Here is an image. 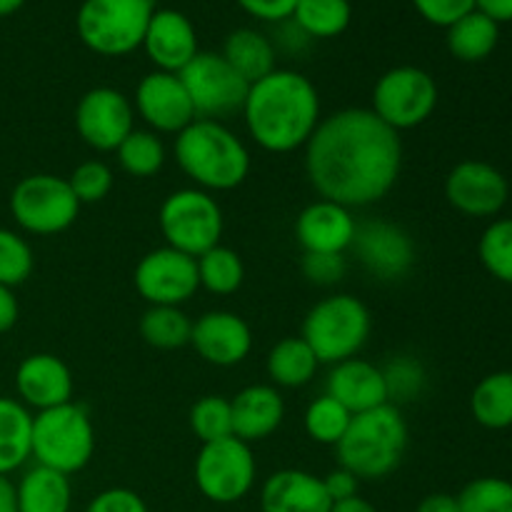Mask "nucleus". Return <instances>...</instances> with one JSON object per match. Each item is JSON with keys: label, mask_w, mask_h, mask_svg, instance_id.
Returning <instances> with one entry per match:
<instances>
[{"label": "nucleus", "mask_w": 512, "mask_h": 512, "mask_svg": "<svg viewBox=\"0 0 512 512\" xmlns=\"http://www.w3.org/2000/svg\"><path fill=\"white\" fill-rule=\"evenodd\" d=\"M305 175L323 200L368 208L395 188L403 168L400 133L370 108H343L320 120L305 145Z\"/></svg>", "instance_id": "obj_1"}, {"label": "nucleus", "mask_w": 512, "mask_h": 512, "mask_svg": "<svg viewBox=\"0 0 512 512\" xmlns=\"http://www.w3.org/2000/svg\"><path fill=\"white\" fill-rule=\"evenodd\" d=\"M240 115L253 143L275 155L305 148L323 120L313 80L288 68H275L250 83Z\"/></svg>", "instance_id": "obj_2"}, {"label": "nucleus", "mask_w": 512, "mask_h": 512, "mask_svg": "<svg viewBox=\"0 0 512 512\" xmlns=\"http://www.w3.org/2000/svg\"><path fill=\"white\" fill-rule=\"evenodd\" d=\"M175 163L193 180V188L205 193H228L248 180V145L223 120L195 118L175 135Z\"/></svg>", "instance_id": "obj_3"}, {"label": "nucleus", "mask_w": 512, "mask_h": 512, "mask_svg": "<svg viewBox=\"0 0 512 512\" xmlns=\"http://www.w3.org/2000/svg\"><path fill=\"white\" fill-rule=\"evenodd\" d=\"M408 450V423L398 405L388 403L353 415L343 440L335 445L340 468L355 478L383 480L400 468Z\"/></svg>", "instance_id": "obj_4"}, {"label": "nucleus", "mask_w": 512, "mask_h": 512, "mask_svg": "<svg viewBox=\"0 0 512 512\" xmlns=\"http://www.w3.org/2000/svg\"><path fill=\"white\" fill-rule=\"evenodd\" d=\"M373 333V315L368 305L348 293H335L318 300L303 320L300 338L310 345L320 365H338L358 358Z\"/></svg>", "instance_id": "obj_5"}, {"label": "nucleus", "mask_w": 512, "mask_h": 512, "mask_svg": "<svg viewBox=\"0 0 512 512\" xmlns=\"http://www.w3.org/2000/svg\"><path fill=\"white\" fill-rule=\"evenodd\" d=\"M95 455V425L80 403L58 405L33 415V460L35 465L75 475Z\"/></svg>", "instance_id": "obj_6"}, {"label": "nucleus", "mask_w": 512, "mask_h": 512, "mask_svg": "<svg viewBox=\"0 0 512 512\" xmlns=\"http://www.w3.org/2000/svg\"><path fill=\"white\" fill-rule=\"evenodd\" d=\"M153 13V0H83L75 13V30L95 55L123 58L143 45Z\"/></svg>", "instance_id": "obj_7"}, {"label": "nucleus", "mask_w": 512, "mask_h": 512, "mask_svg": "<svg viewBox=\"0 0 512 512\" xmlns=\"http://www.w3.org/2000/svg\"><path fill=\"white\" fill-rule=\"evenodd\" d=\"M158 225L168 248L180 250L190 258H200L210 248L220 245L225 218L213 193L200 188H180L173 190L160 205Z\"/></svg>", "instance_id": "obj_8"}, {"label": "nucleus", "mask_w": 512, "mask_h": 512, "mask_svg": "<svg viewBox=\"0 0 512 512\" xmlns=\"http://www.w3.org/2000/svg\"><path fill=\"white\" fill-rule=\"evenodd\" d=\"M440 90L433 75L418 65L385 70L373 88L370 110L395 133L428 123L438 108Z\"/></svg>", "instance_id": "obj_9"}, {"label": "nucleus", "mask_w": 512, "mask_h": 512, "mask_svg": "<svg viewBox=\"0 0 512 512\" xmlns=\"http://www.w3.org/2000/svg\"><path fill=\"white\" fill-rule=\"evenodd\" d=\"M80 200L75 198L68 178L35 173L20 180L10 193V215L20 230L30 235L65 233L78 220Z\"/></svg>", "instance_id": "obj_10"}, {"label": "nucleus", "mask_w": 512, "mask_h": 512, "mask_svg": "<svg viewBox=\"0 0 512 512\" xmlns=\"http://www.w3.org/2000/svg\"><path fill=\"white\" fill-rule=\"evenodd\" d=\"M193 478L200 495L215 505H233L248 498L258 478L253 448L240 438L215 440L200 448L193 465Z\"/></svg>", "instance_id": "obj_11"}, {"label": "nucleus", "mask_w": 512, "mask_h": 512, "mask_svg": "<svg viewBox=\"0 0 512 512\" xmlns=\"http://www.w3.org/2000/svg\"><path fill=\"white\" fill-rule=\"evenodd\" d=\"M178 75L190 95L195 118L223 120L243 110L250 88L248 80L240 78L220 53L200 50Z\"/></svg>", "instance_id": "obj_12"}, {"label": "nucleus", "mask_w": 512, "mask_h": 512, "mask_svg": "<svg viewBox=\"0 0 512 512\" xmlns=\"http://www.w3.org/2000/svg\"><path fill=\"white\" fill-rule=\"evenodd\" d=\"M75 130L88 148L115 153L135 130L133 100L120 90L100 85L90 88L75 105Z\"/></svg>", "instance_id": "obj_13"}, {"label": "nucleus", "mask_w": 512, "mask_h": 512, "mask_svg": "<svg viewBox=\"0 0 512 512\" xmlns=\"http://www.w3.org/2000/svg\"><path fill=\"white\" fill-rule=\"evenodd\" d=\"M133 285L148 305H183L200 290L195 258L180 250L155 248L135 265Z\"/></svg>", "instance_id": "obj_14"}, {"label": "nucleus", "mask_w": 512, "mask_h": 512, "mask_svg": "<svg viewBox=\"0 0 512 512\" xmlns=\"http://www.w3.org/2000/svg\"><path fill=\"white\" fill-rule=\"evenodd\" d=\"M445 200L465 218H498L510 200V180L485 160H463L445 178Z\"/></svg>", "instance_id": "obj_15"}, {"label": "nucleus", "mask_w": 512, "mask_h": 512, "mask_svg": "<svg viewBox=\"0 0 512 512\" xmlns=\"http://www.w3.org/2000/svg\"><path fill=\"white\" fill-rule=\"evenodd\" d=\"M358 263L378 280H400L415 265V243L410 233L388 220L358 223L353 248Z\"/></svg>", "instance_id": "obj_16"}, {"label": "nucleus", "mask_w": 512, "mask_h": 512, "mask_svg": "<svg viewBox=\"0 0 512 512\" xmlns=\"http://www.w3.org/2000/svg\"><path fill=\"white\" fill-rule=\"evenodd\" d=\"M133 110L148 125V130L158 135H178L195 120V108L180 75L163 73V70H153L140 78Z\"/></svg>", "instance_id": "obj_17"}, {"label": "nucleus", "mask_w": 512, "mask_h": 512, "mask_svg": "<svg viewBox=\"0 0 512 512\" xmlns=\"http://www.w3.org/2000/svg\"><path fill=\"white\" fill-rule=\"evenodd\" d=\"M190 345L208 365L235 368L253 350V330L238 313L210 310L193 320Z\"/></svg>", "instance_id": "obj_18"}, {"label": "nucleus", "mask_w": 512, "mask_h": 512, "mask_svg": "<svg viewBox=\"0 0 512 512\" xmlns=\"http://www.w3.org/2000/svg\"><path fill=\"white\" fill-rule=\"evenodd\" d=\"M355 230L358 220L353 210L333 200H313L295 218V240L303 253L345 255L353 248Z\"/></svg>", "instance_id": "obj_19"}, {"label": "nucleus", "mask_w": 512, "mask_h": 512, "mask_svg": "<svg viewBox=\"0 0 512 512\" xmlns=\"http://www.w3.org/2000/svg\"><path fill=\"white\" fill-rule=\"evenodd\" d=\"M75 380L68 365L53 353H33L15 370V393L28 410H50L73 400Z\"/></svg>", "instance_id": "obj_20"}, {"label": "nucleus", "mask_w": 512, "mask_h": 512, "mask_svg": "<svg viewBox=\"0 0 512 512\" xmlns=\"http://www.w3.org/2000/svg\"><path fill=\"white\" fill-rule=\"evenodd\" d=\"M140 48L145 50L155 70L175 75L200 53L193 20L173 8L155 10Z\"/></svg>", "instance_id": "obj_21"}, {"label": "nucleus", "mask_w": 512, "mask_h": 512, "mask_svg": "<svg viewBox=\"0 0 512 512\" xmlns=\"http://www.w3.org/2000/svg\"><path fill=\"white\" fill-rule=\"evenodd\" d=\"M325 393L338 400L350 415L368 413V410L390 403L383 368L363 358H350L338 365H330Z\"/></svg>", "instance_id": "obj_22"}, {"label": "nucleus", "mask_w": 512, "mask_h": 512, "mask_svg": "<svg viewBox=\"0 0 512 512\" xmlns=\"http://www.w3.org/2000/svg\"><path fill=\"white\" fill-rule=\"evenodd\" d=\"M330 508L333 500L325 493L323 478L308 470H278L260 488L263 512H330Z\"/></svg>", "instance_id": "obj_23"}, {"label": "nucleus", "mask_w": 512, "mask_h": 512, "mask_svg": "<svg viewBox=\"0 0 512 512\" xmlns=\"http://www.w3.org/2000/svg\"><path fill=\"white\" fill-rule=\"evenodd\" d=\"M233 435L253 445L278 433L285 420V400L275 385H248L233 400Z\"/></svg>", "instance_id": "obj_24"}, {"label": "nucleus", "mask_w": 512, "mask_h": 512, "mask_svg": "<svg viewBox=\"0 0 512 512\" xmlns=\"http://www.w3.org/2000/svg\"><path fill=\"white\" fill-rule=\"evenodd\" d=\"M20 512H70L73 485L68 475L58 470L33 465L15 483Z\"/></svg>", "instance_id": "obj_25"}, {"label": "nucleus", "mask_w": 512, "mask_h": 512, "mask_svg": "<svg viewBox=\"0 0 512 512\" xmlns=\"http://www.w3.org/2000/svg\"><path fill=\"white\" fill-rule=\"evenodd\" d=\"M33 460V413L20 400L0 395V475H13Z\"/></svg>", "instance_id": "obj_26"}, {"label": "nucleus", "mask_w": 512, "mask_h": 512, "mask_svg": "<svg viewBox=\"0 0 512 512\" xmlns=\"http://www.w3.org/2000/svg\"><path fill=\"white\" fill-rule=\"evenodd\" d=\"M223 55L230 65L235 68V73L243 80L255 83V80L265 78L268 73H273L278 65H275V43L265 33L255 28H238L225 38Z\"/></svg>", "instance_id": "obj_27"}, {"label": "nucleus", "mask_w": 512, "mask_h": 512, "mask_svg": "<svg viewBox=\"0 0 512 512\" xmlns=\"http://www.w3.org/2000/svg\"><path fill=\"white\" fill-rule=\"evenodd\" d=\"M445 35L450 55L460 63H483L495 53L500 43V25L478 8L455 20Z\"/></svg>", "instance_id": "obj_28"}, {"label": "nucleus", "mask_w": 512, "mask_h": 512, "mask_svg": "<svg viewBox=\"0 0 512 512\" xmlns=\"http://www.w3.org/2000/svg\"><path fill=\"white\" fill-rule=\"evenodd\" d=\"M318 368V358L300 335L275 343L265 358V370H268L270 385L275 388H303L313 383Z\"/></svg>", "instance_id": "obj_29"}, {"label": "nucleus", "mask_w": 512, "mask_h": 512, "mask_svg": "<svg viewBox=\"0 0 512 512\" xmlns=\"http://www.w3.org/2000/svg\"><path fill=\"white\" fill-rule=\"evenodd\" d=\"M470 413L488 430L512 428V370L485 375L470 393Z\"/></svg>", "instance_id": "obj_30"}, {"label": "nucleus", "mask_w": 512, "mask_h": 512, "mask_svg": "<svg viewBox=\"0 0 512 512\" xmlns=\"http://www.w3.org/2000/svg\"><path fill=\"white\" fill-rule=\"evenodd\" d=\"M290 20L308 40H330L348 30L353 5L350 0H298Z\"/></svg>", "instance_id": "obj_31"}, {"label": "nucleus", "mask_w": 512, "mask_h": 512, "mask_svg": "<svg viewBox=\"0 0 512 512\" xmlns=\"http://www.w3.org/2000/svg\"><path fill=\"white\" fill-rule=\"evenodd\" d=\"M193 320L178 305H150L140 318V335L150 348L178 350L190 345Z\"/></svg>", "instance_id": "obj_32"}, {"label": "nucleus", "mask_w": 512, "mask_h": 512, "mask_svg": "<svg viewBox=\"0 0 512 512\" xmlns=\"http://www.w3.org/2000/svg\"><path fill=\"white\" fill-rule=\"evenodd\" d=\"M195 265H198L200 288L213 295L238 293L245 280L243 258L233 248H225L223 243L195 258Z\"/></svg>", "instance_id": "obj_33"}, {"label": "nucleus", "mask_w": 512, "mask_h": 512, "mask_svg": "<svg viewBox=\"0 0 512 512\" xmlns=\"http://www.w3.org/2000/svg\"><path fill=\"white\" fill-rule=\"evenodd\" d=\"M118 155L120 168L125 170L133 178H153L155 173H160L165 165V145L160 140L158 133L153 130H140L135 128L123 143L115 150Z\"/></svg>", "instance_id": "obj_34"}, {"label": "nucleus", "mask_w": 512, "mask_h": 512, "mask_svg": "<svg viewBox=\"0 0 512 512\" xmlns=\"http://www.w3.org/2000/svg\"><path fill=\"white\" fill-rule=\"evenodd\" d=\"M350 420H353V415H350L338 400L330 398L328 393L315 398L313 403L305 408L303 415V425L308 438L318 445H330V448H335V445L343 440Z\"/></svg>", "instance_id": "obj_35"}, {"label": "nucleus", "mask_w": 512, "mask_h": 512, "mask_svg": "<svg viewBox=\"0 0 512 512\" xmlns=\"http://www.w3.org/2000/svg\"><path fill=\"white\" fill-rule=\"evenodd\" d=\"M478 258L498 283L512 285V218L490 220L478 240Z\"/></svg>", "instance_id": "obj_36"}, {"label": "nucleus", "mask_w": 512, "mask_h": 512, "mask_svg": "<svg viewBox=\"0 0 512 512\" xmlns=\"http://www.w3.org/2000/svg\"><path fill=\"white\" fill-rule=\"evenodd\" d=\"M190 430L200 443H215L233 435V408L223 395H203L190 408Z\"/></svg>", "instance_id": "obj_37"}, {"label": "nucleus", "mask_w": 512, "mask_h": 512, "mask_svg": "<svg viewBox=\"0 0 512 512\" xmlns=\"http://www.w3.org/2000/svg\"><path fill=\"white\" fill-rule=\"evenodd\" d=\"M460 512H512V483L498 475L475 478L458 493Z\"/></svg>", "instance_id": "obj_38"}, {"label": "nucleus", "mask_w": 512, "mask_h": 512, "mask_svg": "<svg viewBox=\"0 0 512 512\" xmlns=\"http://www.w3.org/2000/svg\"><path fill=\"white\" fill-rule=\"evenodd\" d=\"M35 268V255L28 240L20 233L0 228V285L18 288L30 278Z\"/></svg>", "instance_id": "obj_39"}, {"label": "nucleus", "mask_w": 512, "mask_h": 512, "mask_svg": "<svg viewBox=\"0 0 512 512\" xmlns=\"http://www.w3.org/2000/svg\"><path fill=\"white\" fill-rule=\"evenodd\" d=\"M383 378L393 405L415 400L425 388V368L415 358H395L388 368H383Z\"/></svg>", "instance_id": "obj_40"}, {"label": "nucleus", "mask_w": 512, "mask_h": 512, "mask_svg": "<svg viewBox=\"0 0 512 512\" xmlns=\"http://www.w3.org/2000/svg\"><path fill=\"white\" fill-rule=\"evenodd\" d=\"M70 188H73L75 198L80 200V205L88 203H100L103 198H108V193L113 190V170L103 163V160H85L78 168L70 173L68 178Z\"/></svg>", "instance_id": "obj_41"}, {"label": "nucleus", "mask_w": 512, "mask_h": 512, "mask_svg": "<svg viewBox=\"0 0 512 512\" xmlns=\"http://www.w3.org/2000/svg\"><path fill=\"white\" fill-rule=\"evenodd\" d=\"M345 258L330 253H305L303 255V275L313 285L320 288H333L345 278Z\"/></svg>", "instance_id": "obj_42"}, {"label": "nucleus", "mask_w": 512, "mask_h": 512, "mask_svg": "<svg viewBox=\"0 0 512 512\" xmlns=\"http://www.w3.org/2000/svg\"><path fill=\"white\" fill-rule=\"evenodd\" d=\"M420 18L438 28H450L455 20L475 10V0H410Z\"/></svg>", "instance_id": "obj_43"}, {"label": "nucleus", "mask_w": 512, "mask_h": 512, "mask_svg": "<svg viewBox=\"0 0 512 512\" xmlns=\"http://www.w3.org/2000/svg\"><path fill=\"white\" fill-rule=\"evenodd\" d=\"M85 512H148V505L135 490L108 488L90 500Z\"/></svg>", "instance_id": "obj_44"}, {"label": "nucleus", "mask_w": 512, "mask_h": 512, "mask_svg": "<svg viewBox=\"0 0 512 512\" xmlns=\"http://www.w3.org/2000/svg\"><path fill=\"white\" fill-rule=\"evenodd\" d=\"M250 18L263 20V23H283L293 15L298 0H235Z\"/></svg>", "instance_id": "obj_45"}, {"label": "nucleus", "mask_w": 512, "mask_h": 512, "mask_svg": "<svg viewBox=\"0 0 512 512\" xmlns=\"http://www.w3.org/2000/svg\"><path fill=\"white\" fill-rule=\"evenodd\" d=\"M323 485H325V493H328V498L333 500V503L355 498V495H358V490H360V480L355 478L350 470L340 468V465L335 470H330L328 475H325Z\"/></svg>", "instance_id": "obj_46"}, {"label": "nucleus", "mask_w": 512, "mask_h": 512, "mask_svg": "<svg viewBox=\"0 0 512 512\" xmlns=\"http://www.w3.org/2000/svg\"><path fill=\"white\" fill-rule=\"evenodd\" d=\"M18 315H20V305H18V298H15L13 288L0 285V335L13 330V325L18 323Z\"/></svg>", "instance_id": "obj_47"}, {"label": "nucleus", "mask_w": 512, "mask_h": 512, "mask_svg": "<svg viewBox=\"0 0 512 512\" xmlns=\"http://www.w3.org/2000/svg\"><path fill=\"white\" fill-rule=\"evenodd\" d=\"M415 512H460L458 495L430 493V495H425L423 500H420Z\"/></svg>", "instance_id": "obj_48"}, {"label": "nucleus", "mask_w": 512, "mask_h": 512, "mask_svg": "<svg viewBox=\"0 0 512 512\" xmlns=\"http://www.w3.org/2000/svg\"><path fill=\"white\" fill-rule=\"evenodd\" d=\"M475 8L493 18L495 23H512V0H475Z\"/></svg>", "instance_id": "obj_49"}, {"label": "nucleus", "mask_w": 512, "mask_h": 512, "mask_svg": "<svg viewBox=\"0 0 512 512\" xmlns=\"http://www.w3.org/2000/svg\"><path fill=\"white\" fill-rule=\"evenodd\" d=\"M0 512H20L18 510V493L10 475H0Z\"/></svg>", "instance_id": "obj_50"}, {"label": "nucleus", "mask_w": 512, "mask_h": 512, "mask_svg": "<svg viewBox=\"0 0 512 512\" xmlns=\"http://www.w3.org/2000/svg\"><path fill=\"white\" fill-rule=\"evenodd\" d=\"M330 512H378L370 500L360 498V495H355V498H348V500H340V503H333V508Z\"/></svg>", "instance_id": "obj_51"}, {"label": "nucleus", "mask_w": 512, "mask_h": 512, "mask_svg": "<svg viewBox=\"0 0 512 512\" xmlns=\"http://www.w3.org/2000/svg\"><path fill=\"white\" fill-rule=\"evenodd\" d=\"M25 5V0H0V18H8V15L18 13Z\"/></svg>", "instance_id": "obj_52"}, {"label": "nucleus", "mask_w": 512, "mask_h": 512, "mask_svg": "<svg viewBox=\"0 0 512 512\" xmlns=\"http://www.w3.org/2000/svg\"><path fill=\"white\" fill-rule=\"evenodd\" d=\"M153 3H155V0H153Z\"/></svg>", "instance_id": "obj_53"}]
</instances>
